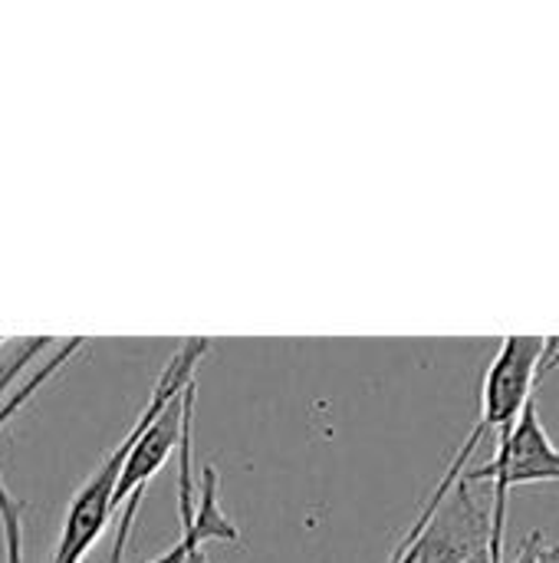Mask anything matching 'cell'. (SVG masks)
<instances>
[{
    "mask_svg": "<svg viewBox=\"0 0 559 563\" xmlns=\"http://www.w3.org/2000/svg\"><path fill=\"white\" fill-rule=\"evenodd\" d=\"M208 356V340H188L171 360L168 366L161 369L145 409L138 412V419L132 422V429L122 435V442L102 459V465L86 478V485L76 492V498L69 501V511H66V521H63V531H59V541H56V551H53V561L49 563H82L86 554L92 551V544L105 534L112 515H115V492H119V482H122V472L128 465V455L132 449L138 445V439L145 435V429L188 389L194 386V369L198 363Z\"/></svg>",
    "mask_w": 559,
    "mask_h": 563,
    "instance_id": "cell-1",
    "label": "cell"
},
{
    "mask_svg": "<svg viewBox=\"0 0 559 563\" xmlns=\"http://www.w3.org/2000/svg\"><path fill=\"white\" fill-rule=\"evenodd\" d=\"M547 350H550V340H544V336H507L504 340L501 353L494 356V363H491V369L484 376L481 419L471 429V435L465 439V445L458 449V455L451 459L445 478L438 482V488L432 492V498L425 501V508H422L418 518H428L455 492V485L468 472L471 455L478 452V445L484 442V435L491 429L504 432V429H514L517 426V419L524 416L527 402L534 399V386H537L540 366L547 360Z\"/></svg>",
    "mask_w": 559,
    "mask_h": 563,
    "instance_id": "cell-2",
    "label": "cell"
},
{
    "mask_svg": "<svg viewBox=\"0 0 559 563\" xmlns=\"http://www.w3.org/2000/svg\"><path fill=\"white\" fill-rule=\"evenodd\" d=\"M497 455L488 465H474L465 472L461 482L494 485L491 498V548H488V563H504V521H507V495L524 485H544V482H559V449L550 442L540 412H537V396L527 402L524 416L517 419L514 429L497 432Z\"/></svg>",
    "mask_w": 559,
    "mask_h": 563,
    "instance_id": "cell-3",
    "label": "cell"
},
{
    "mask_svg": "<svg viewBox=\"0 0 559 563\" xmlns=\"http://www.w3.org/2000/svg\"><path fill=\"white\" fill-rule=\"evenodd\" d=\"M491 548V508H484L468 482L428 515L418 518L399 541L389 563H488Z\"/></svg>",
    "mask_w": 559,
    "mask_h": 563,
    "instance_id": "cell-4",
    "label": "cell"
},
{
    "mask_svg": "<svg viewBox=\"0 0 559 563\" xmlns=\"http://www.w3.org/2000/svg\"><path fill=\"white\" fill-rule=\"evenodd\" d=\"M194 412V386H188L148 429L145 435L138 439V445L132 449L128 455V465L122 472V482H119V492H115V511H122V521H119V534H115V548H112V561H122L125 554V544H128V534H132V521L138 515V501L148 488V482L165 468V462L181 449V439H185V426H188V416Z\"/></svg>",
    "mask_w": 559,
    "mask_h": 563,
    "instance_id": "cell-5",
    "label": "cell"
},
{
    "mask_svg": "<svg viewBox=\"0 0 559 563\" xmlns=\"http://www.w3.org/2000/svg\"><path fill=\"white\" fill-rule=\"evenodd\" d=\"M82 346H86V340H82V336L66 340V343H63V346H59V350H56L43 366H36V369H33V373H30V376H26V379H23L10 396L0 402V432L7 429V422H10L13 416H20V412L30 406V399H33V396H36L49 379H56V376H59V369H66V366L72 363V356H76V353H82Z\"/></svg>",
    "mask_w": 559,
    "mask_h": 563,
    "instance_id": "cell-6",
    "label": "cell"
},
{
    "mask_svg": "<svg viewBox=\"0 0 559 563\" xmlns=\"http://www.w3.org/2000/svg\"><path fill=\"white\" fill-rule=\"evenodd\" d=\"M23 508L13 501L7 485L0 482V531H3V561L23 563Z\"/></svg>",
    "mask_w": 559,
    "mask_h": 563,
    "instance_id": "cell-7",
    "label": "cell"
},
{
    "mask_svg": "<svg viewBox=\"0 0 559 563\" xmlns=\"http://www.w3.org/2000/svg\"><path fill=\"white\" fill-rule=\"evenodd\" d=\"M49 343H53V336H33V340H26V343L16 350V356L0 369V402L13 393V386H16L20 373H23V369H26V366H30V363H33V360H36Z\"/></svg>",
    "mask_w": 559,
    "mask_h": 563,
    "instance_id": "cell-8",
    "label": "cell"
},
{
    "mask_svg": "<svg viewBox=\"0 0 559 563\" xmlns=\"http://www.w3.org/2000/svg\"><path fill=\"white\" fill-rule=\"evenodd\" d=\"M540 551H544V538H540V531H534V534L524 541V551H521V558L514 563H537L540 561Z\"/></svg>",
    "mask_w": 559,
    "mask_h": 563,
    "instance_id": "cell-9",
    "label": "cell"
},
{
    "mask_svg": "<svg viewBox=\"0 0 559 563\" xmlns=\"http://www.w3.org/2000/svg\"><path fill=\"white\" fill-rule=\"evenodd\" d=\"M537 563H559V544H554V548H544V551H540V561Z\"/></svg>",
    "mask_w": 559,
    "mask_h": 563,
    "instance_id": "cell-10",
    "label": "cell"
},
{
    "mask_svg": "<svg viewBox=\"0 0 559 563\" xmlns=\"http://www.w3.org/2000/svg\"><path fill=\"white\" fill-rule=\"evenodd\" d=\"M188 563H208V554H204V548H201V551H194V558H191Z\"/></svg>",
    "mask_w": 559,
    "mask_h": 563,
    "instance_id": "cell-11",
    "label": "cell"
},
{
    "mask_svg": "<svg viewBox=\"0 0 559 563\" xmlns=\"http://www.w3.org/2000/svg\"><path fill=\"white\" fill-rule=\"evenodd\" d=\"M0 343H3V336H0Z\"/></svg>",
    "mask_w": 559,
    "mask_h": 563,
    "instance_id": "cell-12",
    "label": "cell"
}]
</instances>
